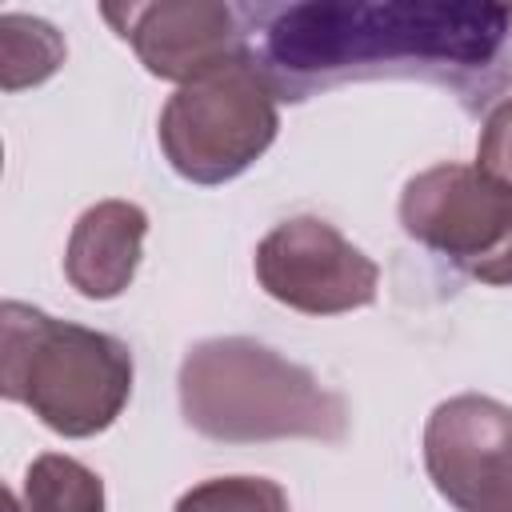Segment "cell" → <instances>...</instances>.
<instances>
[{"label":"cell","mask_w":512,"mask_h":512,"mask_svg":"<svg viewBox=\"0 0 512 512\" xmlns=\"http://www.w3.org/2000/svg\"><path fill=\"white\" fill-rule=\"evenodd\" d=\"M252 56L276 100L300 104L348 80H428L464 112L512 84V8L472 0L244 4Z\"/></svg>","instance_id":"cell-1"},{"label":"cell","mask_w":512,"mask_h":512,"mask_svg":"<svg viewBox=\"0 0 512 512\" xmlns=\"http://www.w3.org/2000/svg\"><path fill=\"white\" fill-rule=\"evenodd\" d=\"M184 420L220 444L324 440L348 432V404L304 364L248 336H212L184 352L180 376Z\"/></svg>","instance_id":"cell-2"},{"label":"cell","mask_w":512,"mask_h":512,"mask_svg":"<svg viewBox=\"0 0 512 512\" xmlns=\"http://www.w3.org/2000/svg\"><path fill=\"white\" fill-rule=\"evenodd\" d=\"M0 392L24 404L48 432L84 440L116 424L132 396L124 340L56 320L32 304H0Z\"/></svg>","instance_id":"cell-3"},{"label":"cell","mask_w":512,"mask_h":512,"mask_svg":"<svg viewBox=\"0 0 512 512\" xmlns=\"http://www.w3.org/2000/svg\"><path fill=\"white\" fill-rule=\"evenodd\" d=\"M276 92L252 48L216 72L176 88L160 108V148L176 176L192 184H224L248 172L276 140Z\"/></svg>","instance_id":"cell-4"},{"label":"cell","mask_w":512,"mask_h":512,"mask_svg":"<svg viewBox=\"0 0 512 512\" xmlns=\"http://www.w3.org/2000/svg\"><path fill=\"white\" fill-rule=\"evenodd\" d=\"M400 228L480 284H512V192L476 164H432L400 192Z\"/></svg>","instance_id":"cell-5"},{"label":"cell","mask_w":512,"mask_h":512,"mask_svg":"<svg viewBox=\"0 0 512 512\" xmlns=\"http://www.w3.org/2000/svg\"><path fill=\"white\" fill-rule=\"evenodd\" d=\"M256 280L292 312L340 316L376 300L380 268L336 224L292 216L256 244Z\"/></svg>","instance_id":"cell-6"},{"label":"cell","mask_w":512,"mask_h":512,"mask_svg":"<svg viewBox=\"0 0 512 512\" xmlns=\"http://www.w3.org/2000/svg\"><path fill=\"white\" fill-rule=\"evenodd\" d=\"M424 468L456 512H512V408L464 392L424 424Z\"/></svg>","instance_id":"cell-7"},{"label":"cell","mask_w":512,"mask_h":512,"mask_svg":"<svg viewBox=\"0 0 512 512\" xmlns=\"http://www.w3.org/2000/svg\"><path fill=\"white\" fill-rule=\"evenodd\" d=\"M104 20L132 44L140 64L172 84H192L220 64L244 56V4L220 0H160V4H104Z\"/></svg>","instance_id":"cell-8"},{"label":"cell","mask_w":512,"mask_h":512,"mask_svg":"<svg viewBox=\"0 0 512 512\" xmlns=\"http://www.w3.org/2000/svg\"><path fill=\"white\" fill-rule=\"evenodd\" d=\"M148 212L132 200H100L72 224L64 248V276L84 300H116L140 268Z\"/></svg>","instance_id":"cell-9"},{"label":"cell","mask_w":512,"mask_h":512,"mask_svg":"<svg viewBox=\"0 0 512 512\" xmlns=\"http://www.w3.org/2000/svg\"><path fill=\"white\" fill-rule=\"evenodd\" d=\"M64 56H68L64 36L48 20L24 16V12L0 16V88L4 92L44 84L48 76L60 72Z\"/></svg>","instance_id":"cell-10"},{"label":"cell","mask_w":512,"mask_h":512,"mask_svg":"<svg viewBox=\"0 0 512 512\" xmlns=\"http://www.w3.org/2000/svg\"><path fill=\"white\" fill-rule=\"evenodd\" d=\"M16 512H104V480L76 456L44 452L24 472Z\"/></svg>","instance_id":"cell-11"},{"label":"cell","mask_w":512,"mask_h":512,"mask_svg":"<svg viewBox=\"0 0 512 512\" xmlns=\"http://www.w3.org/2000/svg\"><path fill=\"white\" fill-rule=\"evenodd\" d=\"M172 512H288V492L268 476H212L192 484Z\"/></svg>","instance_id":"cell-12"},{"label":"cell","mask_w":512,"mask_h":512,"mask_svg":"<svg viewBox=\"0 0 512 512\" xmlns=\"http://www.w3.org/2000/svg\"><path fill=\"white\" fill-rule=\"evenodd\" d=\"M476 168L512 192V96L488 108L476 140Z\"/></svg>","instance_id":"cell-13"}]
</instances>
